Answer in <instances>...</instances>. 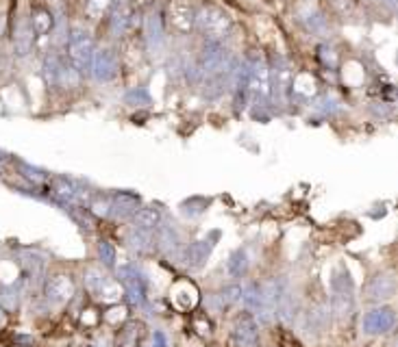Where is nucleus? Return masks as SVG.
<instances>
[{
    "mask_svg": "<svg viewBox=\"0 0 398 347\" xmlns=\"http://www.w3.org/2000/svg\"><path fill=\"white\" fill-rule=\"evenodd\" d=\"M196 24L209 41H222L231 31V18L218 7H205L196 13Z\"/></svg>",
    "mask_w": 398,
    "mask_h": 347,
    "instance_id": "1",
    "label": "nucleus"
},
{
    "mask_svg": "<svg viewBox=\"0 0 398 347\" xmlns=\"http://www.w3.org/2000/svg\"><path fill=\"white\" fill-rule=\"evenodd\" d=\"M94 41L87 31L74 29L70 35V61L78 74L92 72V61H94Z\"/></svg>",
    "mask_w": 398,
    "mask_h": 347,
    "instance_id": "2",
    "label": "nucleus"
},
{
    "mask_svg": "<svg viewBox=\"0 0 398 347\" xmlns=\"http://www.w3.org/2000/svg\"><path fill=\"white\" fill-rule=\"evenodd\" d=\"M333 313L344 319L353 311V284L348 280V273H339L333 278V298H331Z\"/></svg>",
    "mask_w": 398,
    "mask_h": 347,
    "instance_id": "3",
    "label": "nucleus"
},
{
    "mask_svg": "<svg viewBox=\"0 0 398 347\" xmlns=\"http://www.w3.org/2000/svg\"><path fill=\"white\" fill-rule=\"evenodd\" d=\"M76 293V284L67 273H54L46 282V298L52 304H65L70 302Z\"/></svg>",
    "mask_w": 398,
    "mask_h": 347,
    "instance_id": "4",
    "label": "nucleus"
},
{
    "mask_svg": "<svg viewBox=\"0 0 398 347\" xmlns=\"http://www.w3.org/2000/svg\"><path fill=\"white\" fill-rule=\"evenodd\" d=\"M118 278H120L122 291L129 295V300L135 304V306H142L144 300H146V287H144L142 276L137 273V269L127 265V267H122L118 271Z\"/></svg>",
    "mask_w": 398,
    "mask_h": 347,
    "instance_id": "5",
    "label": "nucleus"
},
{
    "mask_svg": "<svg viewBox=\"0 0 398 347\" xmlns=\"http://www.w3.org/2000/svg\"><path fill=\"white\" fill-rule=\"evenodd\" d=\"M170 24L178 33H189L196 26V11L189 0H172L170 3Z\"/></svg>",
    "mask_w": 398,
    "mask_h": 347,
    "instance_id": "6",
    "label": "nucleus"
},
{
    "mask_svg": "<svg viewBox=\"0 0 398 347\" xmlns=\"http://www.w3.org/2000/svg\"><path fill=\"white\" fill-rule=\"evenodd\" d=\"M394 322L396 317L392 309H375L364 317L362 328L366 335H383V332H390L394 328Z\"/></svg>",
    "mask_w": 398,
    "mask_h": 347,
    "instance_id": "7",
    "label": "nucleus"
},
{
    "mask_svg": "<svg viewBox=\"0 0 398 347\" xmlns=\"http://www.w3.org/2000/svg\"><path fill=\"white\" fill-rule=\"evenodd\" d=\"M92 72H94L96 78L103 80V82L116 78V74H118V54L114 50H109V48L94 52Z\"/></svg>",
    "mask_w": 398,
    "mask_h": 347,
    "instance_id": "8",
    "label": "nucleus"
},
{
    "mask_svg": "<svg viewBox=\"0 0 398 347\" xmlns=\"http://www.w3.org/2000/svg\"><path fill=\"white\" fill-rule=\"evenodd\" d=\"M233 337H235V343L240 347H257V339H259V330H257V322L253 315H242L238 317L235 328H233Z\"/></svg>",
    "mask_w": 398,
    "mask_h": 347,
    "instance_id": "9",
    "label": "nucleus"
},
{
    "mask_svg": "<svg viewBox=\"0 0 398 347\" xmlns=\"http://www.w3.org/2000/svg\"><path fill=\"white\" fill-rule=\"evenodd\" d=\"M213 249V241L211 239H200L196 243H191L185 254H183V262L189 267V269H200L205 262H207L209 254Z\"/></svg>",
    "mask_w": 398,
    "mask_h": 347,
    "instance_id": "10",
    "label": "nucleus"
},
{
    "mask_svg": "<svg viewBox=\"0 0 398 347\" xmlns=\"http://www.w3.org/2000/svg\"><path fill=\"white\" fill-rule=\"evenodd\" d=\"M133 24V9L129 0H114L112 3V31L116 35H125Z\"/></svg>",
    "mask_w": 398,
    "mask_h": 347,
    "instance_id": "11",
    "label": "nucleus"
},
{
    "mask_svg": "<svg viewBox=\"0 0 398 347\" xmlns=\"http://www.w3.org/2000/svg\"><path fill=\"white\" fill-rule=\"evenodd\" d=\"M396 291V280L392 273H381L377 278H373L366 289L368 300H390Z\"/></svg>",
    "mask_w": 398,
    "mask_h": 347,
    "instance_id": "12",
    "label": "nucleus"
},
{
    "mask_svg": "<svg viewBox=\"0 0 398 347\" xmlns=\"http://www.w3.org/2000/svg\"><path fill=\"white\" fill-rule=\"evenodd\" d=\"M290 85H292V76H290V69H287V63L281 59V63L272 69L270 74V91H274V96H279V98H285L287 91H290Z\"/></svg>",
    "mask_w": 398,
    "mask_h": 347,
    "instance_id": "13",
    "label": "nucleus"
},
{
    "mask_svg": "<svg viewBox=\"0 0 398 347\" xmlns=\"http://www.w3.org/2000/svg\"><path fill=\"white\" fill-rule=\"evenodd\" d=\"M133 221H135V228L150 232L161 224V211L157 206H144L133 213Z\"/></svg>",
    "mask_w": 398,
    "mask_h": 347,
    "instance_id": "14",
    "label": "nucleus"
},
{
    "mask_svg": "<svg viewBox=\"0 0 398 347\" xmlns=\"http://www.w3.org/2000/svg\"><path fill=\"white\" fill-rule=\"evenodd\" d=\"M52 196L57 198L59 202H74L78 200L81 196V191L74 183H70L67 178H54L52 180Z\"/></svg>",
    "mask_w": 398,
    "mask_h": 347,
    "instance_id": "15",
    "label": "nucleus"
},
{
    "mask_svg": "<svg viewBox=\"0 0 398 347\" xmlns=\"http://www.w3.org/2000/svg\"><path fill=\"white\" fill-rule=\"evenodd\" d=\"M33 29H31V24L29 22H20L18 24V29H16V35H13V46H16V52L18 54H29L31 48H33Z\"/></svg>",
    "mask_w": 398,
    "mask_h": 347,
    "instance_id": "16",
    "label": "nucleus"
},
{
    "mask_svg": "<svg viewBox=\"0 0 398 347\" xmlns=\"http://www.w3.org/2000/svg\"><path fill=\"white\" fill-rule=\"evenodd\" d=\"M137 206H140V200L131 193H118L116 200L112 202V213L116 217H129L137 211Z\"/></svg>",
    "mask_w": 398,
    "mask_h": 347,
    "instance_id": "17",
    "label": "nucleus"
},
{
    "mask_svg": "<svg viewBox=\"0 0 398 347\" xmlns=\"http://www.w3.org/2000/svg\"><path fill=\"white\" fill-rule=\"evenodd\" d=\"M157 243L166 254H172L178 249V232L174 226H157Z\"/></svg>",
    "mask_w": 398,
    "mask_h": 347,
    "instance_id": "18",
    "label": "nucleus"
},
{
    "mask_svg": "<svg viewBox=\"0 0 398 347\" xmlns=\"http://www.w3.org/2000/svg\"><path fill=\"white\" fill-rule=\"evenodd\" d=\"M31 29L35 35H48L50 29H52V16H50V11L42 9V7H37L33 9V16H31Z\"/></svg>",
    "mask_w": 398,
    "mask_h": 347,
    "instance_id": "19",
    "label": "nucleus"
},
{
    "mask_svg": "<svg viewBox=\"0 0 398 347\" xmlns=\"http://www.w3.org/2000/svg\"><path fill=\"white\" fill-rule=\"evenodd\" d=\"M146 39H148V46L150 50H159L163 44V33H161V20L155 13V16H148L146 20Z\"/></svg>",
    "mask_w": 398,
    "mask_h": 347,
    "instance_id": "20",
    "label": "nucleus"
},
{
    "mask_svg": "<svg viewBox=\"0 0 398 347\" xmlns=\"http://www.w3.org/2000/svg\"><path fill=\"white\" fill-rule=\"evenodd\" d=\"M150 232H146V230H140V228H133L129 234H127V243H129V247L133 249V252H137V254H144V252H148L150 249Z\"/></svg>",
    "mask_w": 398,
    "mask_h": 347,
    "instance_id": "21",
    "label": "nucleus"
},
{
    "mask_svg": "<svg viewBox=\"0 0 398 347\" xmlns=\"http://www.w3.org/2000/svg\"><path fill=\"white\" fill-rule=\"evenodd\" d=\"M98 295L103 302H107V304H116V302H120V298L125 295V291H122V287H120V282H116V280H112V278H107L105 280V284L101 287V291Z\"/></svg>",
    "mask_w": 398,
    "mask_h": 347,
    "instance_id": "22",
    "label": "nucleus"
},
{
    "mask_svg": "<svg viewBox=\"0 0 398 347\" xmlns=\"http://www.w3.org/2000/svg\"><path fill=\"white\" fill-rule=\"evenodd\" d=\"M227 267H229V273H231L233 278H240V276L246 273V269H249V256H246L244 249H238V252L231 254Z\"/></svg>",
    "mask_w": 398,
    "mask_h": 347,
    "instance_id": "23",
    "label": "nucleus"
},
{
    "mask_svg": "<svg viewBox=\"0 0 398 347\" xmlns=\"http://www.w3.org/2000/svg\"><path fill=\"white\" fill-rule=\"evenodd\" d=\"M105 280H107V276H105L101 269L90 267V269L85 271V287H87L90 293H94V295L101 291V287L105 284Z\"/></svg>",
    "mask_w": 398,
    "mask_h": 347,
    "instance_id": "24",
    "label": "nucleus"
},
{
    "mask_svg": "<svg viewBox=\"0 0 398 347\" xmlns=\"http://www.w3.org/2000/svg\"><path fill=\"white\" fill-rule=\"evenodd\" d=\"M112 3L114 0H85V11H87V16H92L96 20V18H101L109 7H112Z\"/></svg>",
    "mask_w": 398,
    "mask_h": 347,
    "instance_id": "25",
    "label": "nucleus"
},
{
    "mask_svg": "<svg viewBox=\"0 0 398 347\" xmlns=\"http://www.w3.org/2000/svg\"><path fill=\"white\" fill-rule=\"evenodd\" d=\"M90 211L96 215V217H107L112 213V200L107 198H96L92 204H90Z\"/></svg>",
    "mask_w": 398,
    "mask_h": 347,
    "instance_id": "26",
    "label": "nucleus"
},
{
    "mask_svg": "<svg viewBox=\"0 0 398 347\" xmlns=\"http://www.w3.org/2000/svg\"><path fill=\"white\" fill-rule=\"evenodd\" d=\"M98 254H101V260L105 262V265H109V267H112L114 262H116V249H114V245L109 243V241H101L98 243Z\"/></svg>",
    "mask_w": 398,
    "mask_h": 347,
    "instance_id": "27",
    "label": "nucleus"
},
{
    "mask_svg": "<svg viewBox=\"0 0 398 347\" xmlns=\"http://www.w3.org/2000/svg\"><path fill=\"white\" fill-rule=\"evenodd\" d=\"M222 302L224 304H235V302H240V298H242V287L240 284H231V287H227L224 291H222Z\"/></svg>",
    "mask_w": 398,
    "mask_h": 347,
    "instance_id": "28",
    "label": "nucleus"
},
{
    "mask_svg": "<svg viewBox=\"0 0 398 347\" xmlns=\"http://www.w3.org/2000/svg\"><path fill=\"white\" fill-rule=\"evenodd\" d=\"M153 347H168V341H166V337H163V332H155Z\"/></svg>",
    "mask_w": 398,
    "mask_h": 347,
    "instance_id": "29",
    "label": "nucleus"
},
{
    "mask_svg": "<svg viewBox=\"0 0 398 347\" xmlns=\"http://www.w3.org/2000/svg\"><path fill=\"white\" fill-rule=\"evenodd\" d=\"M5 322H7V313H5V309L0 306V328L5 326Z\"/></svg>",
    "mask_w": 398,
    "mask_h": 347,
    "instance_id": "30",
    "label": "nucleus"
},
{
    "mask_svg": "<svg viewBox=\"0 0 398 347\" xmlns=\"http://www.w3.org/2000/svg\"><path fill=\"white\" fill-rule=\"evenodd\" d=\"M335 3H337V5H346V3H348V0H335Z\"/></svg>",
    "mask_w": 398,
    "mask_h": 347,
    "instance_id": "31",
    "label": "nucleus"
}]
</instances>
